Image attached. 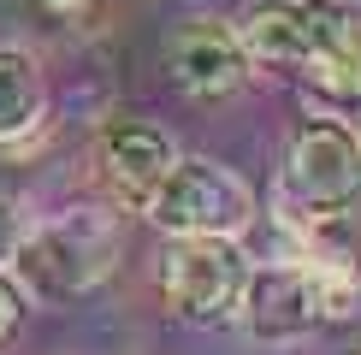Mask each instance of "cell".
Masks as SVG:
<instances>
[{
	"label": "cell",
	"instance_id": "8992f818",
	"mask_svg": "<svg viewBox=\"0 0 361 355\" xmlns=\"http://www.w3.org/2000/svg\"><path fill=\"white\" fill-rule=\"evenodd\" d=\"M166 71L172 83L195 101H225L249 83V54L237 42V30H225L214 18H190L166 48Z\"/></svg>",
	"mask_w": 361,
	"mask_h": 355
},
{
	"label": "cell",
	"instance_id": "30bf717a",
	"mask_svg": "<svg viewBox=\"0 0 361 355\" xmlns=\"http://www.w3.org/2000/svg\"><path fill=\"white\" fill-rule=\"evenodd\" d=\"M302 71L314 95H326L332 107H355L361 101V18L355 12H343L332 24V36L302 59Z\"/></svg>",
	"mask_w": 361,
	"mask_h": 355
},
{
	"label": "cell",
	"instance_id": "6da1fadb",
	"mask_svg": "<svg viewBox=\"0 0 361 355\" xmlns=\"http://www.w3.org/2000/svg\"><path fill=\"white\" fill-rule=\"evenodd\" d=\"M290 219H332L350 213L361 201V137L338 118H314L284 142V166H279Z\"/></svg>",
	"mask_w": 361,
	"mask_h": 355
},
{
	"label": "cell",
	"instance_id": "ba28073f",
	"mask_svg": "<svg viewBox=\"0 0 361 355\" xmlns=\"http://www.w3.org/2000/svg\"><path fill=\"white\" fill-rule=\"evenodd\" d=\"M172 160H178V148H172L166 130H154V125H113L107 137L95 142V178H101V189H107L113 201L137 207V213H142V201L154 196V184L166 178Z\"/></svg>",
	"mask_w": 361,
	"mask_h": 355
},
{
	"label": "cell",
	"instance_id": "5bb4252c",
	"mask_svg": "<svg viewBox=\"0 0 361 355\" xmlns=\"http://www.w3.org/2000/svg\"><path fill=\"white\" fill-rule=\"evenodd\" d=\"M18 237H24V213L12 207L6 196H0V266L12 261V249H18Z\"/></svg>",
	"mask_w": 361,
	"mask_h": 355
},
{
	"label": "cell",
	"instance_id": "7c38bea8",
	"mask_svg": "<svg viewBox=\"0 0 361 355\" xmlns=\"http://www.w3.org/2000/svg\"><path fill=\"white\" fill-rule=\"evenodd\" d=\"M36 12L59 30H89L101 18V0H36Z\"/></svg>",
	"mask_w": 361,
	"mask_h": 355
},
{
	"label": "cell",
	"instance_id": "3957f363",
	"mask_svg": "<svg viewBox=\"0 0 361 355\" xmlns=\"http://www.w3.org/2000/svg\"><path fill=\"white\" fill-rule=\"evenodd\" d=\"M113 255H118V237L89 213L66 219V225H42L36 237H18V249H12L18 278L42 302H71V296L95 290L113 273Z\"/></svg>",
	"mask_w": 361,
	"mask_h": 355
},
{
	"label": "cell",
	"instance_id": "52a82bcc",
	"mask_svg": "<svg viewBox=\"0 0 361 355\" xmlns=\"http://www.w3.org/2000/svg\"><path fill=\"white\" fill-rule=\"evenodd\" d=\"M338 18H343V6H332V0H261L243 18L237 42H243V54L261 59V66H302V59L332 36Z\"/></svg>",
	"mask_w": 361,
	"mask_h": 355
},
{
	"label": "cell",
	"instance_id": "5b68a950",
	"mask_svg": "<svg viewBox=\"0 0 361 355\" xmlns=\"http://www.w3.org/2000/svg\"><path fill=\"white\" fill-rule=\"evenodd\" d=\"M231 320H243V332L261 337V344H296L302 332H314L326 320L320 285H314V273L302 261L296 266H261V273L249 266V285L237 296Z\"/></svg>",
	"mask_w": 361,
	"mask_h": 355
},
{
	"label": "cell",
	"instance_id": "4fadbf2b",
	"mask_svg": "<svg viewBox=\"0 0 361 355\" xmlns=\"http://www.w3.org/2000/svg\"><path fill=\"white\" fill-rule=\"evenodd\" d=\"M18 320H24V290L12 285V278H0V344L18 332Z\"/></svg>",
	"mask_w": 361,
	"mask_h": 355
},
{
	"label": "cell",
	"instance_id": "277c9868",
	"mask_svg": "<svg viewBox=\"0 0 361 355\" xmlns=\"http://www.w3.org/2000/svg\"><path fill=\"white\" fill-rule=\"evenodd\" d=\"M249 285V255L237 237H219V231H195V237H178V249L166 255V308L184 325H225L237 314V296Z\"/></svg>",
	"mask_w": 361,
	"mask_h": 355
},
{
	"label": "cell",
	"instance_id": "7a4b0ae2",
	"mask_svg": "<svg viewBox=\"0 0 361 355\" xmlns=\"http://www.w3.org/2000/svg\"><path fill=\"white\" fill-rule=\"evenodd\" d=\"M142 213L154 219L160 231H172V237H195V231L237 237L255 219V196L225 166H214V160L178 154L166 166V178L154 184V196L142 201Z\"/></svg>",
	"mask_w": 361,
	"mask_h": 355
},
{
	"label": "cell",
	"instance_id": "8fae6325",
	"mask_svg": "<svg viewBox=\"0 0 361 355\" xmlns=\"http://www.w3.org/2000/svg\"><path fill=\"white\" fill-rule=\"evenodd\" d=\"M42 71L24 48H0V142H18L30 125L42 118Z\"/></svg>",
	"mask_w": 361,
	"mask_h": 355
},
{
	"label": "cell",
	"instance_id": "9c48e42d",
	"mask_svg": "<svg viewBox=\"0 0 361 355\" xmlns=\"http://www.w3.org/2000/svg\"><path fill=\"white\" fill-rule=\"evenodd\" d=\"M308 273L320 285V308L326 320L350 314L361 302V231L350 225V213H332V219H308Z\"/></svg>",
	"mask_w": 361,
	"mask_h": 355
}]
</instances>
